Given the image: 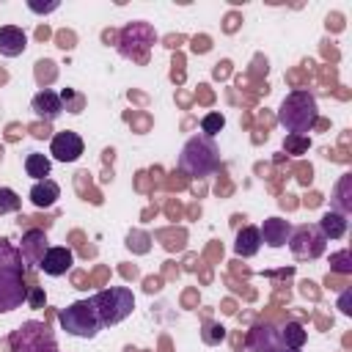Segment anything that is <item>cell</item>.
<instances>
[{
	"mask_svg": "<svg viewBox=\"0 0 352 352\" xmlns=\"http://www.w3.org/2000/svg\"><path fill=\"white\" fill-rule=\"evenodd\" d=\"M338 308H341V314H352V289H346L344 294H341V300H338Z\"/></svg>",
	"mask_w": 352,
	"mask_h": 352,
	"instance_id": "cell-27",
	"label": "cell"
},
{
	"mask_svg": "<svg viewBox=\"0 0 352 352\" xmlns=\"http://www.w3.org/2000/svg\"><path fill=\"white\" fill-rule=\"evenodd\" d=\"M22 206V198L11 190V187H0V214H8V212H16Z\"/></svg>",
	"mask_w": 352,
	"mask_h": 352,
	"instance_id": "cell-21",
	"label": "cell"
},
{
	"mask_svg": "<svg viewBox=\"0 0 352 352\" xmlns=\"http://www.w3.org/2000/svg\"><path fill=\"white\" fill-rule=\"evenodd\" d=\"M223 336H226V330L220 327V324H206V330H204V341L206 344H217V341H223Z\"/></svg>",
	"mask_w": 352,
	"mask_h": 352,
	"instance_id": "cell-24",
	"label": "cell"
},
{
	"mask_svg": "<svg viewBox=\"0 0 352 352\" xmlns=\"http://www.w3.org/2000/svg\"><path fill=\"white\" fill-rule=\"evenodd\" d=\"M30 107H33V113H36L38 118L55 121V118L63 113V99H60V94H55V91H50V88H41V91L33 96Z\"/></svg>",
	"mask_w": 352,
	"mask_h": 352,
	"instance_id": "cell-11",
	"label": "cell"
},
{
	"mask_svg": "<svg viewBox=\"0 0 352 352\" xmlns=\"http://www.w3.org/2000/svg\"><path fill=\"white\" fill-rule=\"evenodd\" d=\"M44 253H47V236H44V231H38V228L25 231L22 248H19L22 264H25V267H38L41 258H44Z\"/></svg>",
	"mask_w": 352,
	"mask_h": 352,
	"instance_id": "cell-10",
	"label": "cell"
},
{
	"mask_svg": "<svg viewBox=\"0 0 352 352\" xmlns=\"http://www.w3.org/2000/svg\"><path fill=\"white\" fill-rule=\"evenodd\" d=\"M316 226H319V231L324 234V239H341V236L346 234V217L338 214V212H333V209L324 212Z\"/></svg>",
	"mask_w": 352,
	"mask_h": 352,
	"instance_id": "cell-17",
	"label": "cell"
},
{
	"mask_svg": "<svg viewBox=\"0 0 352 352\" xmlns=\"http://www.w3.org/2000/svg\"><path fill=\"white\" fill-rule=\"evenodd\" d=\"M25 297H28V286L22 278L19 250H14L8 239H0V314L19 308Z\"/></svg>",
	"mask_w": 352,
	"mask_h": 352,
	"instance_id": "cell-1",
	"label": "cell"
},
{
	"mask_svg": "<svg viewBox=\"0 0 352 352\" xmlns=\"http://www.w3.org/2000/svg\"><path fill=\"white\" fill-rule=\"evenodd\" d=\"M25 47H28V36H25L22 28H16V25H3L0 28V55L16 58V55L25 52Z\"/></svg>",
	"mask_w": 352,
	"mask_h": 352,
	"instance_id": "cell-13",
	"label": "cell"
},
{
	"mask_svg": "<svg viewBox=\"0 0 352 352\" xmlns=\"http://www.w3.org/2000/svg\"><path fill=\"white\" fill-rule=\"evenodd\" d=\"M346 261H349V253H346V250H341V253H336V256L330 258L333 270H338V272H349V270H352V267H349Z\"/></svg>",
	"mask_w": 352,
	"mask_h": 352,
	"instance_id": "cell-25",
	"label": "cell"
},
{
	"mask_svg": "<svg viewBox=\"0 0 352 352\" xmlns=\"http://www.w3.org/2000/svg\"><path fill=\"white\" fill-rule=\"evenodd\" d=\"M283 352H300V349H283Z\"/></svg>",
	"mask_w": 352,
	"mask_h": 352,
	"instance_id": "cell-31",
	"label": "cell"
},
{
	"mask_svg": "<svg viewBox=\"0 0 352 352\" xmlns=\"http://www.w3.org/2000/svg\"><path fill=\"white\" fill-rule=\"evenodd\" d=\"M25 300H28V302H30L33 308H41V305H44V292H41L38 286H30V289H28V297H25Z\"/></svg>",
	"mask_w": 352,
	"mask_h": 352,
	"instance_id": "cell-26",
	"label": "cell"
},
{
	"mask_svg": "<svg viewBox=\"0 0 352 352\" xmlns=\"http://www.w3.org/2000/svg\"><path fill=\"white\" fill-rule=\"evenodd\" d=\"M126 245H129L132 250H138V253H146V250H148V236L140 234V231H135V234L126 236Z\"/></svg>",
	"mask_w": 352,
	"mask_h": 352,
	"instance_id": "cell-23",
	"label": "cell"
},
{
	"mask_svg": "<svg viewBox=\"0 0 352 352\" xmlns=\"http://www.w3.org/2000/svg\"><path fill=\"white\" fill-rule=\"evenodd\" d=\"M58 322L60 327L69 333V336H77V338H94L99 330H102V319L96 314V305L91 300H77L72 302L69 308H63L58 314Z\"/></svg>",
	"mask_w": 352,
	"mask_h": 352,
	"instance_id": "cell-5",
	"label": "cell"
},
{
	"mask_svg": "<svg viewBox=\"0 0 352 352\" xmlns=\"http://www.w3.org/2000/svg\"><path fill=\"white\" fill-rule=\"evenodd\" d=\"M305 338H308V333H305V327H302L300 322H286V324L280 327L283 349H302Z\"/></svg>",
	"mask_w": 352,
	"mask_h": 352,
	"instance_id": "cell-18",
	"label": "cell"
},
{
	"mask_svg": "<svg viewBox=\"0 0 352 352\" xmlns=\"http://www.w3.org/2000/svg\"><path fill=\"white\" fill-rule=\"evenodd\" d=\"M33 11H55L58 8V3H47V6H41V3H28Z\"/></svg>",
	"mask_w": 352,
	"mask_h": 352,
	"instance_id": "cell-29",
	"label": "cell"
},
{
	"mask_svg": "<svg viewBox=\"0 0 352 352\" xmlns=\"http://www.w3.org/2000/svg\"><path fill=\"white\" fill-rule=\"evenodd\" d=\"M72 264H74V253H72L66 245H55V248H47V253H44L38 270H41L44 275L58 278V275H66V272L72 270Z\"/></svg>",
	"mask_w": 352,
	"mask_h": 352,
	"instance_id": "cell-9",
	"label": "cell"
},
{
	"mask_svg": "<svg viewBox=\"0 0 352 352\" xmlns=\"http://www.w3.org/2000/svg\"><path fill=\"white\" fill-rule=\"evenodd\" d=\"M258 234H261V242H267L270 248H283L292 236V223L283 217H267L261 223Z\"/></svg>",
	"mask_w": 352,
	"mask_h": 352,
	"instance_id": "cell-12",
	"label": "cell"
},
{
	"mask_svg": "<svg viewBox=\"0 0 352 352\" xmlns=\"http://www.w3.org/2000/svg\"><path fill=\"white\" fill-rule=\"evenodd\" d=\"M333 212L338 214H349L352 212V173H344L333 190Z\"/></svg>",
	"mask_w": 352,
	"mask_h": 352,
	"instance_id": "cell-16",
	"label": "cell"
},
{
	"mask_svg": "<svg viewBox=\"0 0 352 352\" xmlns=\"http://www.w3.org/2000/svg\"><path fill=\"white\" fill-rule=\"evenodd\" d=\"M278 121L286 126L289 135H305L319 121L316 99L308 91H292L278 110Z\"/></svg>",
	"mask_w": 352,
	"mask_h": 352,
	"instance_id": "cell-2",
	"label": "cell"
},
{
	"mask_svg": "<svg viewBox=\"0 0 352 352\" xmlns=\"http://www.w3.org/2000/svg\"><path fill=\"white\" fill-rule=\"evenodd\" d=\"M248 346L253 352H283L280 341V327L275 324H256L248 336Z\"/></svg>",
	"mask_w": 352,
	"mask_h": 352,
	"instance_id": "cell-8",
	"label": "cell"
},
{
	"mask_svg": "<svg viewBox=\"0 0 352 352\" xmlns=\"http://www.w3.org/2000/svg\"><path fill=\"white\" fill-rule=\"evenodd\" d=\"M91 302L96 305V314L102 319V327H110V324H118L124 322L132 308H135V294L132 289L126 286H110V289H102L91 297Z\"/></svg>",
	"mask_w": 352,
	"mask_h": 352,
	"instance_id": "cell-4",
	"label": "cell"
},
{
	"mask_svg": "<svg viewBox=\"0 0 352 352\" xmlns=\"http://www.w3.org/2000/svg\"><path fill=\"white\" fill-rule=\"evenodd\" d=\"M179 168L190 176H209L220 168V148L214 143V138L206 135H195L184 143L182 154H179Z\"/></svg>",
	"mask_w": 352,
	"mask_h": 352,
	"instance_id": "cell-3",
	"label": "cell"
},
{
	"mask_svg": "<svg viewBox=\"0 0 352 352\" xmlns=\"http://www.w3.org/2000/svg\"><path fill=\"white\" fill-rule=\"evenodd\" d=\"M192 50H195V52H206V50H209V38H195Z\"/></svg>",
	"mask_w": 352,
	"mask_h": 352,
	"instance_id": "cell-30",
	"label": "cell"
},
{
	"mask_svg": "<svg viewBox=\"0 0 352 352\" xmlns=\"http://www.w3.org/2000/svg\"><path fill=\"white\" fill-rule=\"evenodd\" d=\"M58 198H60V187H58V182H52V179H41V182H36V184L30 187V204H33L36 209H50Z\"/></svg>",
	"mask_w": 352,
	"mask_h": 352,
	"instance_id": "cell-14",
	"label": "cell"
},
{
	"mask_svg": "<svg viewBox=\"0 0 352 352\" xmlns=\"http://www.w3.org/2000/svg\"><path fill=\"white\" fill-rule=\"evenodd\" d=\"M283 148L292 151V154H302V151L308 148V138H305V135H286Z\"/></svg>",
	"mask_w": 352,
	"mask_h": 352,
	"instance_id": "cell-22",
	"label": "cell"
},
{
	"mask_svg": "<svg viewBox=\"0 0 352 352\" xmlns=\"http://www.w3.org/2000/svg\"><path fill=\"white\" fill-rule=\"evenodd\" d=\"M72 41H74V36H72V33H58V47L69 50V47H74Z\"/></svg>",
	"mask_w": 352,
	"mask_h": 352,
	"instance_id": "cell-28",
	"label": "cell"
},
{
	"mask_svg": "<svg viewBox=\"0 0 352 352\" xmlns=\"http://www.w3.org/2000/svg\"><path fill=\"white\" fill-rule=\"evenodd\" d=\"M82 151H85V143H82V138H80L77 132H72V129H63V132L52 135V140H50V154H52L58 162H77V160L82 157Z\"/></svg>",
	"mask_w": 352,
	"mask_h": 352,
	"instance_id": "cell-7",
	"label": "cell"
},
{
	"mask_svg": "<svg viewBox=\"0 0 352 352\" xmlns=\"http://www.w3.org/2000/svg\"><path fill=\"white\" fill-rule=\"evenodd\" d=\"M258 248H261V234H258L256 226H245V228L236 231V239H234V253L236 256L250 258V256L258 253Z\"/></svg>",
	"mask_w": 352,
	"mask_h": 352,
	"instance_id": "cell-15",
	"label": "cell"
},
{
	"mask_svg": "<svg viewBox=\"0 0 352 352\" xmlns=\"http://www.w3.org/2000/svg\"><path fill=\"white\" fill-rule=\"evenodd\" d=\"M50 168H52L50 157L38 154V151H33V154H28V157H25V173H28L30 179H36V182L47 179V176H50Z\"/></svg>",
	"mask_w": 352,
	"mask_h": 352,
	"instance_id": "cell-19",
	"label": "cell"
},
{
	"mask_svg": "<svg viewBox=\"0 0 352 352\" xmlns=\"http://www.w3.org/2000/svg\"><path fill=\"white\" fill-rule=\"evenodd\" d=\"M223 126H226L223 113H206V116L201 118V129H204V135H206V138H214Z\"/></svg>",
	"mask_w": 352,
	"mask_h": 352,
	"instance_id": "cell-20",
	"label": "cell"
},
{
	"mask_svg": "<svg viewBox=\"0 0 352 352\" xmlns=\"http://www.w3.org/2000/svg\"><path fill=\"white\" fill-rule=\"evenodd\" d=\"M324 234L319 231L316 223H302L297 228H292V236H289V248L294 253V258L300 261H314L324 253Z\"/></svg>",
	"mask_w": 352,
	"mask_h": 352,
	"instance_id": "cell-6",
	"label": "cell"
}]
</instances>
